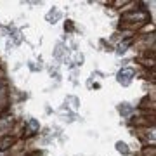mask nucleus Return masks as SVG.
<instances>
[{
	"instance_id": "4",
	"label": "nucleus",
	"mask_w": 156,
	"mask_h": 156,
	"mask_svg": "<svg viewBox=\"0 0 156 156\" xmlns=\"http://www.w3.org/2000/svg\"><path fill=\"white\" fill-rule=\"evenodd\" d=\"M139 61H140V64H142L144 68H151V69L154 68V56H146V57H140Z\"/></svg>"
},
{
	"instance_id": "3",
	"label": "nucleus",
	"mask_w": 156,
	"mask_h": 156,
	"mask_svg": "<svg viewBox=\"0 0 156 156\" xmlns=\"http://www.w3.org/2000/svg\"><path fill=\"white\" fill-rule=\"evenodd\" d=\"M16 140L17 139L14 135H4V137H0V151H11V147L14 146Z\"/></svg>"
},
{
	"instance_id": "6",
	"label": "nucleus",
	"mask_w": 156,
	"mask_h": 156,
	"mask_svg": "<svg viewBox=\"0 0 156 156\" xmlns=\"http://www.w3.org/2000/svg\"><path fill=\"white\" fill-rule=\"evenodd\" d=\"M116 151H120L122 154H128V153H130V149L127 147L125 142H116Z\"/></svg>"
},
{
	"instance_id": "5",
	"label": "nucleus",
	"mask_w": 156,
	"mask_h": 156,
	"mask_svg": "<svg viewBox=\"0 0 156 156\" xmlns=\"http://www.w3.org/2000/svg\"><path fill=\"white\" fill-rule=\"evenodd\" d=\"M142 156H156V147L154 146H144L142 147Z\"/></svg>"
},
{
	"instance_id": "1",
	"label": "nucleus",
	"mask_w": 156,
	"mask_h": 156,
	"mask_svg": "<svg viewBox=\"0 0 156 156\" xmlns=\"http://www.w3.org/2000/svg\"><path fill=\"white\" fill-rule=\"evenodd\" d=\"M122 23L123 24H134V26H142L146 23H149V12L146 9H137L128 14H122Z\"/></svg>"
},
{
	"instance_id": "8",
	"label": "nucleus",
	"mask_w": 156,
	"mask_h": 156,
	"mask_svg": "<svg viewBox=\"0 0 156 156\" xmlns=\"http://www.w3.org/2000/svg\"><path fill=\"white\" fill-rule=\"evenodd\" d=\"M4 89H7V80L4 78V80H0V90H4Z\"/></svg>"
},
{
	"instance_id": "7",
	"label": "nucleus",
	"mask_w": 156,
	"mask_h": 156,
	"mask_svg": "<svg viewBox=\"0 0 156 156\" xmlns=\"http://www.w3.org/2000/svg\"><path fill=\"white\" fill-rule=\"evenodd\" d=\"M125 4H127L125 0H115V2H111V5L115 7V9H122V7L125 5Z\"/></svg>"
},
{
	"instance_id": "2",
	"label": "nucleus",
	"mask_w": 156,
	"mask_h": 156,
	"mask_svg": "<svg viewBox=\"0 0 156 156\" xmlns=\"http://www.w3.org/2000/svg\"><path fill=\"white\" fill-rule=\"evenodd\" d=\"M135 135L142 142V146H154V127L135 128Z\"/></svg>"
}]
</instances>
